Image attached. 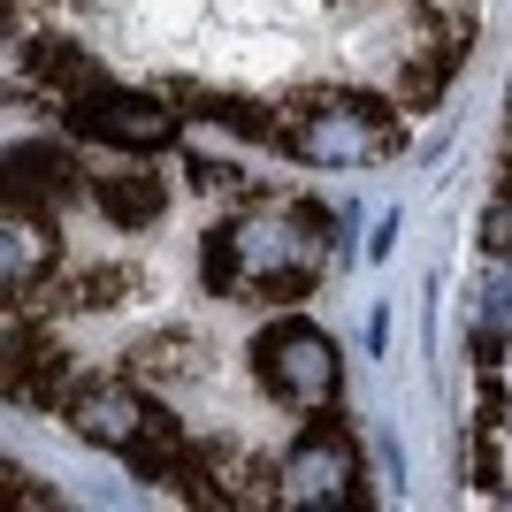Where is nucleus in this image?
<instances>
[{
  "mask_svg": "<svg viewBox=\"0 0 512 512\" xmlns=\"http://www.w3.org/2000/svg\"><path fill=\"white\" fill-rule=\"evenodd\" d=\"M360 497V459H352V436H344L337 421H314L291 444V459H283L276 474V505L283 512H306V505H352Z\"/></svg>",
  "mask_w": 512,
  "mask_h": 512,
  "instance_id": "nucleus-4",
  "label": "nucleus"
},
{
  "mask_svg": "<svg viewBox=\"0 0 512 512\" xmlns=\"http://www.w3.org/2000/svg\"><path fill=\"white\" fill-rule=\"evenodd\" d=\"M192 352H199L192 329H169V337H146L130 360H138V375H146V383H176V375H192V367H199Z\"/></svg>",
  "mask_w": 512,
  "mask_h": 512,
  "instance_id": "nucleus-11",
  "label": "nucleus"
},
{
  "mask_svg": "<svg viewBox=\"0 0 512 512\" xmlns=\"http://www.w3.org/2000/svg\"><path fill=\"white\" fill-rule=\"evenodd\" d=\"M0 482H8V505H54V490H31L23 467H0Z\"/></svg>",
  "mask_w": 512,
  "mask_h": 512,
  "instance_id": "nucleus-13",
  "label": "nucleus"
},
{
  "mask_svg": "<svg viewBox=\"0 0 512 512\" xmlns=\"http://www.w3.org/2000/svg\"><path fill=\"white\" fill-rule=\"evenodd\" d=\"M77 192V169H69L54 146H16L8 153V199H31V207H54V199Z\"/></svg>",
  "mask_w": 512,
  "mask_h": 512,
  "instance_id": "nucleus-9",
  "label": "nucleus"
},
{
  "mask_svg": "<svg viewBox=\"0 0 512 512\" xmlns=\"http://www.w3.org/2000/svg\"><path fill=\"white\" fill-rule=\"evenodd\" d=\"M482 245H490V253H512V192L482 214Z\"/></svg>",
  "mask_w": 512,
  "mask_h": 512,
  "instance_id": "nucleus-12",
  "label": "nucleus"
},
{
  "mask_svg": "<svg viewBox=\"0 0 512 512\" xmlns=\"http://www.w3.org/2000/svg\"><path fill=\"white\" fill-rule=\"evenodd\" d=\"M283 146L299 161H321V169H352V161L390 153V115L375 100H314V115L283 123Z\"/></svg>",
  "mask_w": 512,
  "mask_h": 512,
  "instance_id": "nucleus-2",
  "label": "nucleus"
},
{
  "mask_svg": "<svg viewBox=\"0 0 512 512\" xmlns=\"http://www.w3.org/2000/svg\"><path fill=\"white\" fill-rule=\"evenodd\" d=\"M253 360H260V383L276 390L283 406H329L337 398V344L321 337L314 321H276L268 337L253 344Z\"/></svg>",
  "mask_w": 512,
  "mask_h": 512,
  "instance_id": "nucleus-3",
  "label": "nucleus"
},
{
  "mask_svg": "<svg viewBox=\"0 0 512 512\" xmlns=\"http://www.w3.org/2000/svg\"><path fill=\"white\" fill-rule=\"evenodd\" d=\"M46 268H54V230L39 222V207L23 214V199H8V237H0V276H8V299H23Z\"/></svg>",
  "mask_w": 512,
  "mask_h": 512,
  "instance_id": "nucleus-7",
  "label": "nucleus"
},
{
  "mask_svg": "<svg viewBox=\"0 0 512 512\" xmlns=\"http://www.w3.org/2000/svg\"><path fill=\"white\" fill-rule=\"evenodd\" d=\"M146 421H153V406L130 383H85L69 398V428H77L85 444H100V451H130L146 436Z\"/></svg>",
  "mask_w": 512,
  "mask_h": 512,
  "instance_id": "nucleus-6",
  "label": "nucleus"
},
{
  "mask_svg": "<svg viewBox=\"0 0 512 512\" xmlns=\"http://www.w3.org/2000/svg\"><path fill=\"white\" fill-rule=\"evenodd\" d=\"M31 77H39L46 92H69V100H85V92L100 85V69H92L77 46H62V39H39V46H31Z\"/></svg>",
  "mask_w": 512,
  "mask_h": 512,
  "instance_id": "nucleus-10",
  "label": "nucleus"
},
{
  "mask_svg": "<svg viewBox=\"0 0 512 512\" xmlns=\"http://www.w3.org/2000/svg\"><path fill=\"white\" fill-rule=\"evenodd\" d=\"M92 199H100L107 222H123V230H146L153 214L169 207V184H161V176H146V169H115V176H100V184H92Z\"/></svg>",
  "mask_w": 512,
  "mask_h": 512,
  "instance_id": "nucleus-8",
  "label": "nucleus"
},
{
  "mask_svg": "<svg viewBox=\"0 0 512 512\" xmlns=\"http://www.w3.org/2000/svg\"><path fill=\"white\" fill-rule=\"evenodd\" d=\"M230 230H237V299H299L321 276V253H329L321 207H260Z\"/></svg>",
  "mask_w": 512,
  "mask_h": 512,
  "instance_id": "nucleus-1",
  "label": "nucleus"
},
{
  "mask_svg": "<svg viewBox=\"0 0 512 512\" xmlns=\"http://www.w3.org/2000/svg\"><path fill=\"white\" fill-rule=\"evenodd\" d=\"M497 306H505V314H512V276H505V291H497Z\"/></svg>",
  "mask_w": 512,
  "mask_h": 512,
  "instance_id": "nucleus-14",
  "label": "nucleus"
},
{
  "mask_svg": "<svg viewBox=\"0 0 512 512\" xmlns=\"http://www.w3.org/2000/svg\"><path fill=\"white\" fill-rule=\"evenodd\" d=\"M69 130H77V138H100V146H123V153H153V146L176 138V115H169V100H153V92L92 85L85 100H69Z\"/></svg>",
  "mask_w": 512,
  "mask_h": 512,
  "instance_id": "nucleus-5",
  "label": "nucleus"
}]
</instances>
